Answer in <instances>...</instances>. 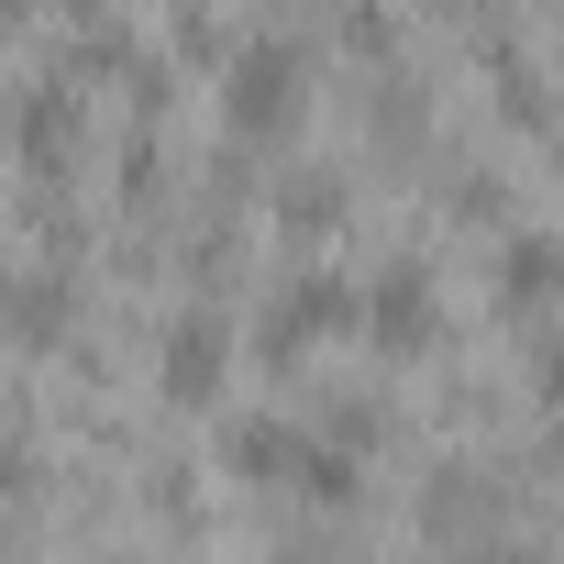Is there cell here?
<instances>
[{
  "mask_svg": "<svg viewBox=\"0 0 564 564\" xmlns=\"http://www.w3.org/2000/svg\"><path fill=\"white\" fill-rule=\"evenodd\" d=\"M221 122H232L243 144L300 133V122H311V56H300V45H276V34H254V45L221 67Z\"/></svg>",
  "mask_w": 564,
  "mask_h": 564,
  "instance_id": "cell-1",
  "label": "cell"
},
{
  "mask_svg": "<svg viewBox=\"0 0 564 564\" xmlns=\"http://www.w3.org/2000/svg\"><path fill=\"white\" fill-rule=\"evenodd\" d=\"M333 333H355V276H289L254 322V355L265 366H311Z\"/></svg>",
  "mask_w": 564,
  "mask_h": 564,
  "instance_id": "cell-2",
  "label": "cell"
},
{
  "mask_svg": "<svg viewBox=\"0 0 564 564\" xmlns=\"http://www.w3.org/2000/svg\"><path fill=\"white\" fill-rule=\"evenodd\" d=\"M355 333H366L377 355H421V344L443 333V289H432V265H421V254L377 265L366 289H355Z\"/></svg>",
  "mask_w": 564,
  "mask_h": 564,
  "instance_id": "cell-3",
  "label": "cell"
},
{
  "mask_svg": "<svg viewBox=\"0 0 564 564\" xmlns=\"http://www.w3.org/2000/svg\"><path fill=\"white\" fill-rule=\"evenodd\" d=\"M232 355H243V344H232L221 311H177V322L155 333V388H166L177 410H210V399L232 388Z\"/></svg>",
  "mask_w": 564,
  "mask_h": 564,
  "instance_id": "cell-4",
  "label": "cell"
},
{
  "mask_svg": "<svg viewBox=\"0 0 564 564\" xmlns=\"http://www.w3.org/2000/svg\"><path fill=\"white\" fill-rule=\"evenodd\" d=\"M311 421H276V410H243L232 432H221V476L232 487H300V465H311Z\"/></svg>",
  "mask_w": 564,
  "mask_h": 564,
  "instance_id": "cell-5",
  "label": "cell"
},
{
  "mask_svg": "<svg viewBox=\"0 0 564 564\" xmlns=\"http://www.w3.org/2000/svg\"><path fill=\"white\" fill-rule=\"evenodd\" d=\"M487 289H498V311H553L564 300V243L553 232H509L498 265H487Z\"/></svg>",
  "mask_w": 564,
  "mask_h": 564,
  "instance_id": "cell-6",
  "label": "cell"
},
{
  "mask_svg": "<svg viewBox=\"0 0 564 564\" xmlns=\"http://www.w3.org/2000/svg\"><path fill=\"white\" fill-rule=\"evenodd\" d=\"M12 144H23L34 177H56V166L78 155V89H34V100L12 111Z\"/></svg>",
  "mask_w": 564,
  "mask_h": 564,
  "instance_id": "cell-7",
  "label": "cell"
},
{
  "mask_svg": "<svg viewBox=\"0 0 564 564\" xmlns=\"http://www.w3.org/2000/svg\"><path fill=\"white\" fill-rule=\"evenodd\" d=\"M0 333H12L23 355L67 344V289H56V276H23V289H0Z\"/></svg>",
  "mask_w": 564,
  "mask_h": 564,
  "instance_id": "cell-8",
  "label": "cell"
},
{
  "mask_svg": "<svg viewBox=\"0 0 564 564\" xmlns=\"http://www.w3.org/2000/svg\"><path fill=\"white\" fill-rule=\"evenodd\" d=\"M487 78H498V111H520V133H553V100H542V67L531 56H487Z\"/></svg>",
  "mask_w": 564,
  "mask_h": 564,
  "instance_id": "cell-9",
  "label": "cell"
},
{
  "mask_svg": "<svg viewBox=\"0 0 564 564\" xmlns=\"http://www.w3.org/2000/svg\"><path fill=\"white\" fill-rule=\"evenodd\" d=\"M276 221H289L300 243H311V232H333V221H344V177H289V199H276Z\"/></svg>",
  "mask_w": 564,
  "mask_h": 564,
  "instance_id": "cell-10",
  "label": "cell"
},
{
  "mask_svg": "<svg viewBox=\"0 0 564 564\" xmlns=\"http://www.w3.org/2000/svg\"><path fill=\"white\" fill-rule=\"evenodd\" d=\"M344 45L355 56H388V12H377V0H344Z\"/></svg>",
  "mask_w": 564,
  "mask_h": 564,
  "instance_id": "cell-11",
  "label": "cell"
},
{
  "mask_svg": "<svg viewBox=\"0 0 564 564\" xmlns=\"http://www.w3.org/2000/svg\"><path fill=\"white\" fill-rule=\"evenodd\" d=\"M531 399H542V410H564V333H553V344H531Z\"/></svg>",
  "mask_w": 564,
  "mask_h": 564,
  "instance_id": "cell-12",
  "label": "cell"
},
{
  "mask_svg": "<svg viewBox=\"0 0 564 564\" xmlns=\"http://www.w3.org/2000/svg\"><path fill=\"white\" fill-rule=\"evenodd\" d=\"M34 476H45V465H34V454H12V443H0V498H23V487H34Z\"/></svg>",
  "mask_w": 564,
  "mask_h": 564,
  "instance_id": "cell-13",
  "label": "cell"
},
{
  "mask_svg": "<svg viewBox=\"0 0 564 564\" xmlns=\"http://www.w3.org/2000/svg\"><path fill=\"white\" fill-rule=\"evenodd\" d=\"M0 12H67V0H0Z\"/></svg>",
  "mask_w": 564,
  "mask_h": 564,
  "instance_id": "cell-14",
  "label": "cell"
},
{
  "mask_svg": "<svg viewBox=\"0 0 564 564\" xmlns=\"http://www.w3.org/2000/svg\"><path fill=\"white\" fill-rule=\"evenodd\" d=\"M432 12H487V0H432Z\"/></svg>",
  "mask_w": 564,
  "mask_h": 564,
  "instance_id": "cell-15",
  "label": "cell"
}]
</instances>
